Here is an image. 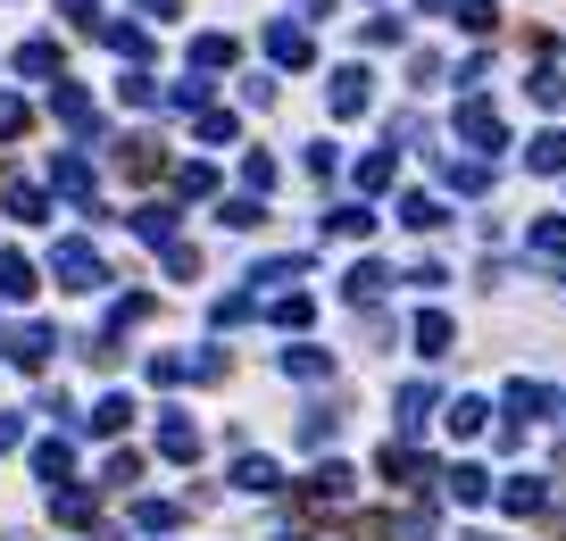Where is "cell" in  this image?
Listing matches in <instances>:
<instances>
[{
	"label": "cell",
	"instance_id": "cell-1",
	"mask_svg": "<svg viewBox=\"0 0 566 541\" xmlns=\"http://www.w3.org/2000/svg\"><path fill=\"white\" fill-rule=\"evenodd\" d=\"M51 275L67 283V292H100V283H109V267H100L92 242H58V250H51Z\"/></svg>",
	"mask_w": 566,
	"mask_h": 541
},
{
	"label": "cell",
	"instance_id": "cell-2",
	"mask_svg": "<svg viewBox=\"0 0 566 541\" xmlns=\"http://www.w3.org/2000/svg\"><path fill=\"white\" fill-rule=\"evenodd\" d=\"M458 133H467L475 150H500V142H509V126H500V109H491V100H467V109H458Z\"/></svg>",
	"mask_w": 566,
	"mask_h": 541
},
{
	"label": "cell",
	"instance_id": "cell-3",
	"mask_svg": "<svg viewBox=\"0 0 566 541\" xmlns=\"http://www.w3.org/2000/svg\"><path fill=\"white\" fill-rule=\"evenodd\" d=\"M51 109H58V126H76V133H92V126H100V109H92V93H84V84H58Z\"/></svg>",
	"mask_w": 566,
	"mask_h": 541
},
{
	"label": "cell",
	"instance_id": "cell-4",
	"mask_svg": "<svg viewBox=\"0 0 566 541\" xmlns=\"http://www.w3.org/2000/svg\"><path fill=\"white\" fill-rule=\"evenodd\" d=\"M367 100H375V75H367V67H341V75H334V109H341V117H359Z\"/></svg>",
	"mask_w": 566,
	"mask_h": 541
},
{
	"label": "cell",
	"instance_id": "cell-5",
	"mask_svg": "<svg viewBox=\"0 0 566 541\" xmlns=\"http://www.w3.org/2000/svg\"><path fill=\"white\" fill-rule=\"evenodd\" d=\"M400 225H409V234H442V225H450V208H442L434 192H409V201H400Z\"/></svg>",
	"mask_w": 566,
	"mask_h": 541
},
{
	"label": "cell",
	"instance_id": "cell-6",
	"mask_svg": "<svg viewBox=\"0 0 566 541\" xmlns=\"http://www.w3.org/2000/svg\"><path fill=\"white\" fill-rule=\"evenodd\" d=\"M42 358H51V325H18V334H9V367H25V375H34Z\"/></svg>",
	"mask_w": 566,
	"mask_h": 541
},
{
	"label": "cell",
	"instance_id": "cell-7",
	"mask_svg": "<svg viewBox=\"0 0 566 541\" xmlns=\"http://www.w3.org/2000/svg\"><path fill=\"white\" fill-rule=\"evenodd\" d=\"M266 58L275 67H308V34L301 25H266Z\"/></svg>",
	"mask_w": 566,
	"mask_h": 541
},
{
	"label": "cell",
	"instance_id": "cell-8",
	"mask_svg": "<svg viewBox=\"0 0 566 541\" xmlns=\"http://www.w3.org/2000/svg\"><path fill=\"white\" fill-rule=\"evenodd\" d=\"M117 167H126V175H159V142H151V133L117 142Z\"/></svg>",
	"mask_w": 566,
	"mask_h": 541
},
{
	"label": "cell",
	"instance_id": "cell-9",
	"mask_svg": "<svg viewBox=\"0 0 566 541\" xmlns=\"http://www.w3.org/2000/svg\"><path fill=\"white\" fill-rule=\"evenodd\" d=\"M525 167H533V175H558V167H566V133H533Z\"/></svg>",
	"mask_w": 566,
	"mask_h": 541
},
{
	"label": "cell",
	"instance_id": "cell-10",
	"mask_svg": "<svg viewBox=\"0 0 566 541\" xmlns=\"http://www.w3.org/2000/svg\"><path fill=\"white\" fill-rule=\"evenodd\" d=\"M442 409V392L434 383H409V392H400V416H409V433H425V416Z\"/></svg>",
	"mask_w": 566,
	"mask_h": 541
},
{
	"label": "cell",
	"instance_id": "cell-11",
	"mask_svg": "<svg viewBox=\"0 0 566 541\" xmlns=\"http://www.w3.org/2000/svg\"><path fill=\"white\" fill-rule=\"evenodd\" d=\"M334 500H350V475H341V467H325L317 484L301 491V508H334Z\"/></svg>",
	"mask_w": 566,
	"mask_h": 541
},
{
	"label": "cell",
	"instance_id": "cell-12",
	"mask_svg": "<svg viewBox=\"0 0 566 541\" xmlns=\"http://www.w3.org/2000/svg\"><path fill=\"white\" fill-rule=\"evenodd\" d=\"M133 234H142V242H175V208H133Z\"/></svg>",
	"mask_w": 566,
	"mask_h": 541
},
{
	"label": "cell",
	"instance_id": "cell-13",
	"mask_svg": "<svg viewBox=\"0 0 566 541\" xmlns=\"http://www.w3.org/2000/svg\"><path fill=\"white\" fill-rule=\"evenodd\" d=\"M283 375H308V383H317V375H334V358H325L317 342H301V350H283Z\"/></svg>",
	"mask_w": 566,
	"mask_h": 541
},
{
	"label": "cell",
	"instance_id": "cell-14",
	"mask_svg": "<svg viewBox=\"0 0 566 541\" xmlns=\"http://www.w3.org/2000/svg\"><path fill=\"white\" fill-rule=\"evenodd\" d=\"M159 450H167V458H200V433H192L184 416H167V425H159Z\"/></svg>",
	"mask_w": 566,
	"mask_h": 541
},
{
	"label": "cell",
	"instance_id": "cell-15",
	"mask_svg": "<svg viewBox=\"0 0 566 541\" xmlns=\"http://www.w3.org/2000/svg\"><path fill=\"white\" fill-rule=\"evenodd\" d=\"M192 67H233V34H200V42H192Z\"/></svg>",
	"mask_w": 566,
	"mask_h": 541
},
{
	"label": "cell",
	"instance_id": "cell-16",
	"mask_svg": "<svg viewBox=\"0 0 566 541\" xmlns=\"http://www.w3.org/2000/svg\"><path fill=\"white\" fill-rule=\"evenodd\" d=\"M0 292H9V300H25V292H34V267H25L18 250H0Z\"/></svg>",
	"mask_w": 566,
	"mask_h": 541
},
{
	"label": "cell",
	"instance_id": "cell-17",
	"mask_svg": "<svg viewBox=\"0 0 566 541\" xmlns=\"http://www.w3.org/2000/svg\"><path fill=\"white\" fill-rule=\"evenodd\" d=\"M58 192H67V201H84V208H92V167H84V159H58Z\"/></svg>",
	"mask_w": 566,
	"mask_h": 541
},
{
	"label": "cell",
	"instance_id": "cell-18",
	"mask_svg": "<svg viewBox=\"0 0 566 541\" xmlns=\"http://www.w3.org/2000/svg\"><path fill=\"white\" fill-rule=\"evenodd\" d=\"M67 467H76V458H67V442H42V450H34V475H42V484H67Z\"/></svg>",
	"mask_w": 566,
	"mask_h": 541
},
{
	"label": "cell",
	"instance_id": "cell-19",
	"mask_svg": "<svg viewBox=\"0 0 566 541\" xmlns=\"http://www.w3.org/2000/svg\"><path fill=\"white\" fill-rule=\"evenodd\" d=\"M383 283H392V275H383V267H375V259H359V267H350V283H341V292H350V300H375V292H383Z\"/></svg>",
	"mask_w": 566,
	"mask_h": 541
},
{
	"label": "cell",
	"instance_id": "cell-20",
	"mask_svg": "<svg viewBox=\"0 0 566 541\" xmlns=\"http://www.w3.org/2000/svg\"><path fill=\"white\" fill-rule=\"evenodd\" d=\"M392 175H400V159H392V150H375V159H359V192H383V184H392Z\"/></svg>",
	"mask_w": 566,
	"mask_h": 541
},
{
	"label": "cell",
	"instance_id": "cell-21",
	"mask_svg": "<svg viewBox=\"0 0 566 541\" xmlns=\"http://www.w3.org/2000/svg\"><path fill=\"white\" fill-rule=\"evenodd\" d=\"M416 350H425V358L450 350V317H442V309H434V317H416Z\"/></svg>",
	"mask_w": 566,
	"mask_h": 541
},
{
	"label": "cell",
	"instance_id": "cell-22",
	"mask_svg": "<svg viewBox=\"0 0 566 541\" xmlns=\"http://www.w3.org/2000/svg\"><path fill=\"white\" fill-rule=\"evenodd\" d=\"M233 484H242V491H275V458H242V467H233Z\"/></svg>",
	"mask_w": 566,
	"mask_h": 541
},
{
	"label": "cell",
	"instance_id": "cell-23",
	"mask_svg": "<svg viewBox=\"0 0 566 541\" xmlns=\"http://www.w3.org/2000/svg\"><path fill=\"white\" fill-rule=\"evenodd\" d=\"M533 250H542V259H566V217H542V225H533Z\"/></svg>",
	"mask_w": 566,
	"mask_h": 541
},
{
	"label": "cell",
	"instance_id": "cell-24",
	"mask_svg": "<svg viewBox=\"0 0 566 541\" xmlns=\"http://www.w3.org/2000/svg\"><path fill=\"white\" fill-rule=\"evenodd\" d=\"M126 416H133V400H100L84 425H92V433H126Z\"/></svg>",
	"mask_w": 566,
	"mask_h": 541
},
{
	"label": "cell",
	"instance_id": "cell-25",
	"mask_svg": "<svg viewBox=\"0 0 566 541\" xmlns=\"http://www.w3.org/2000/svg\"><path fill=\"white\" fill-rule=\"evenodd\" d=\"M18 67H25V75H58V42H25Z\"/></svg>",
	"mask_w": 566,
	"mask_h": 541
},
{
	"label": "cell",
	"instance_id": "cell-26",
	"mask_svg": "<svg viewBox=\"0 0 566 541\" xmlns=\"http://www.w3.org/2000/svg\"><path fill=\"white\" fill-rule=\"evenodd\" d=\"M491 425V400H458L450 409V433H483Z\"/></svg>",
	"mask_w": 566,
	"mask_h": 541
},
{
	"label": "cell",
	"instance_id": "cell-27",
	"mask_svg": "<svg viewBox=\"0 0 566 541\" xmlns=\"http://www.w3.org/2000/svg\"><path fill=\"white\" fill-rule=\"evenodd\" d=\"M25 126H34V109H25V100H9V93H0V142H18Z\"/></svg>",
	"mask_w": 566,
	"mask_h": 541
},
{
	"label": "cell",
	"instance_id": "cell-28",
	"mask_svg": "<svg viewBox=\"0 0 566 541\" xmlns=\"http://www.w3.org/2000/svg\"><path fill=\"white\" fill-rule=\"evenodd\" d=\"M233 133H242V126H233V109H200V142H233Z\"/></svg>",
	"mask_w": 566,
	"mask_h": 541
},
{
	"label": "cell",
	"instance_id": "cell-29",
	"mask_svg": "<svg viewBox=\"0 0 566 541\" xmlns=\"http://www.w3.org/2000/svg\"><path fill=\"white\" fill-rule=\"evenodd\" d=\"M58 524H92V491H58Z\"/></svg>",
	"mask_w": 566,
	"mask_h": 541
},
{
	"label": "cell",
	"instance_id": "cell-30",
	"mask_svg": "<svg viewBox=\"0 0 566 541\" xmlns=\"http://www.w3.org/2000/svg\"><path fill=\"white\" fill-rule=\"evenodd\" d=\"M491 18H500L491 0H458V25H467V34H491Z\"/></svg>",
	"mask_w": 566,
	"mask_h": 541
},
{
	"label": "cell",
	"instance_id": "cell-31",
	"mask_svg": "<svg viewBox=\"0 0 566 541\" xmlns=\"http://www.w3.org/2000/svg\"><path fill=\"white\" fill-rule=\"evenodd\" d=\"M533 100H542V109H558V100H566V75L542 67V75H533Z\"/></svg>",
	"mask_w": 566,
	"mask_h": 541
},
{
	"label": "cell",
	"instance_id": "cell-32",
	"mask_svg": "<svg viewBox=\"0 0 566 541\" xmlns=\"http://www.w3.org/2000/svg\"><path fill=\"white\" fill-rule=\"evenodd\" d=\"M9 217L34 225V217H42V192H34V184H9Z\"/></svg>",
	"mask_w": 566,
	"mask_h": 541
},
{
	"label": "cell",
	"instance_id": "cell-33",
	"mask_svg": "<svg viewBox=\"0 0 566 541\" xmlns=\"http://www.w3.org/2000/svg\"><path fill=\"white\" fill-rule=\"evenodd\" d=\"M509 409H516V416H542V409H549V392H542V383H516Z\"/></svg>",
	"mask_w": 566,
	"mask_h": 541
},
{
	"label": "cell",
	"instance_id": "cell-34",
	"mask_svg": "<svg viewBox=\"0 0 566 541\" xmlns=\"http://www.w3.org/2000/svg\"><path fill=\"white\" fill-rule=\"evenodd\" d=\"M450 491H458V500H483L491 475H483V467H458V475H450Z\"/></svg>",
	"mask_w": 566,
	"mask_h": 541
},
{
	"label": "cell",
	"instance_id": "cell-35",
	"mask_svg": "<svg viewBox=\"0 0 566 541\" xmlns=\"http://www.w3.org/2000/svg\"><path fill=\"white\" fill-rule=\"evenodd\" d=\"M509 508H516V517H533V508H542V484H533V475H516V484H509Z\"/></svg>",
	"mask_w": 566,
	"mask_h": 541
},
{
	"label": "cell",
	"instance_id": "cell-36",
	"mask_svg": "<svg viewBox=\"0 0 566 541\" xmlns=\"http://www.w3.org/2000/svg\"><path fill=\"white\" fill-rule=\"evenodd\" d=\"M242 175H250V192H266V184H275V159H266V150H250Z\"/></svg>",
	"mask_w": 566,
	"mask_h": 541
},
{
	"label": "cell",
	"instance_id": "cell-37",
	"mask_svg": "<svg viewBox=\"0 0 566 541\" xmlns=\"http://www.w3.org/2000/svg\"><path fill=\"white\" fill-rule=\"evenodd\" d=\"M25 442V425H18V416H0V450H18Z\"/></svg>",
	"mask_w": 566,
	"mask_h": 541
},
{
	"label": "cell",
	"instance_id": "cell-38",
	"mask_svg": "<svg viewBox=\"0 0 566 541\" xmlns=\"http://www.w3.org/2000/svg\"><path fill=\"white\" fill-rule=\"evenodd\" d=\"M142 9H151V18H175V9H184V0H142Z\"/></svg>",
	"mask_w": 566,
	"mask_h": 541
},
{
	"label": "cell",
	"instance_id": "cell-39",
	"mask_svg": "<svg viewBox=\"0 0 566 541\" xmlns=\"http://www.w3.org/2000/svg\"><path fill=\"white\" fill-rule=\"evenodd\" d=\"M301 9H325V0H301Z\"/></svg>",
	"mask_w": 566,
	"mask_h": 541
},
{
	"label": "cell",
	"instance_id": "cell-40",
	"mask_svg": "<svg viewBox=\"0 0 566 541\" xmlns=\"http://www.w3.org/2000/svg\"><path fill=\"white\" fill-rule=\"evenodd\" d=\"M275 541H301V533H275Z\"/></svg>",
	"mask_w": 566,
	"mask_h": 541
}]
</instances>
